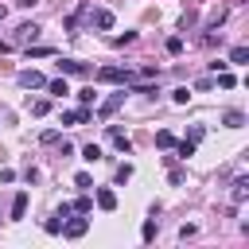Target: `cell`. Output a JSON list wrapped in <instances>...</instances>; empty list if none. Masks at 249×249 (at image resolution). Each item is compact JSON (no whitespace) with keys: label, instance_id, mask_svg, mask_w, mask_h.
<instances>
[{"label":"cell","instance_id":"6","mask_svg":"<svg viewBox=\"0 0 249 249\" xmlns=\"http://www.w3.org/2000/svg\"><path fill=\"white\" fill-rule=\"evenodd\" d=\"M16 39H19L23 47H31V43L39 39V23H19V27H16Z\"/></svg>","mask_w":249,"mask_h":249},{"label":"cell","instance_id":"5","mask_svg":"<svg viewBox=\"0 0 249 249\" xmlns=\"http://www.w3.org/2000/svg\"><path fill=\"white\" fill-rule=\"evenodd\" d=\"M86 230H89V218H70V222H62V233H66L70 241H74V237H82Z\"/></svg>","mask_w":249,"mask_h":249},{"label":"cell","instance_id":"17","mask_svg":"<svg viewBox=\"0 0 249 249\" xmlns=\"http://www.w3.org/2000/svg\"><path fill=\"white\" fill-rule=\"evenodd\" d=\"M156 144H160V148H175V132L160 128V132H156Z\"/></svg>","mask_w":249,"mask_h":249},{"label":"cell","instance_id":"10","mask_svg":"<svg viewBox=\"0 0 249 249\" xmlns=\"http://www.w3.org/2000/svg\"><path fill=\"white\" fill-rule=\"evenodd\" d=\"M109 140H113V144H117L121 152H132V140H128V136H124V132L117 128V124H109Z\"/></svg>","mask_w":249,"mask_h":249},{"label":"cell","instance_id":"25","mask_svg":"<svg viewBox=\"0 0 249 249\" xmlns=\"http://www.w3.org/2000/svg\"><path fill=\"white\" fill-rule=\"evenodd\" d=\"M128 179H132V167L121 163V167H117V183H128Z\"/></svg>","mask_w":249,"mask_h":249},{"label":"cell","instance_id":"2","mask_svg":"<svg viewBox=\"0 0 249 249\" xmlns=\"http://www.w3.org/2000/svg\"><path fill=\"white\" fill-rule=\"evenodd\" d=\"M121 105H124V89H117V93H109V97L101 101V109H97V117H105V121H109V117H113V113H117Z\"/></svg>","mask_w":249,"mask_h":249},{"label":"cell","instance_id":"22","mask_svg":"<svg viewBox=\"0 0 249 249\" xmlns=\"http://www.w3.org/2000/svg\"><path fill=\"white\" fill-rule=\"evenodd\" d=\"M43 230H47V233H62V218H58V214H54V218H47V222H43Z\"/></svg>","mask_w":249,"mask_h":249},{"label":"cell","instance_id":"29","mask_svg":"<svg viewBox=\"0 0 249 249\" xmlns=\"http://www.w3.org/2000/svg\"><path fill=\"white\" fill-rule=\"evenodd\" d=\"M16 4H19V8H35L39 0H16Z\"/></svg>","mask_w":249,"mask_h":249},{"label":"cell","instance_id":"23","mask_svg":"<svg viewBox=\"0 0 249 249\" xmlns=\"http://www.w3.org/2000/svg\"><path fill=\"white\" fill-rule=\"evenodd\" d=\"M179 51H183V39L171 35V39H167V54H179Z\"/></svg>","mask_w":249,"mask_h":249},{"label":"cell","instance_id":"27","mask_svg":"<svg viewBox=\"0 0 249 249\" xmlns=\"http://www.w3.org/2000/svg\"><path fill=\"white\" fill-rule=\"evenodd\" d=\"M195 19H198V16H195V12H183V19H179V27H183V31H187V27H195Z\"/></svg>","mask_w":249,"mask_h":249},{"label":"cell","instance_id":"9","mask_svg":"<svg viewBox=\"0 0 249 249\" xmlns=\"http://www.w3.org/2000/svg\"><path fill=\"white\" fill-rule=\"evenodd\" d=\"M89 19H93L101 31H109V27H113V12H109V8H97V12H89Z\"/></svg>","mask_w":249,"mask_h":249},{"label":"cell","instance_id":"3","mask_svg":"<svg viewBox=\"0 0 249 249\" xmlns=\"http://www.w3.org/2000/svg\"><path fill=\"white\" fill-rule=\"evenodd\" d=\"M93 121V113H89V105H78V109H70V113H62V124H89Z\"/></svg>","mask_w":249,"mask_h":249},{"label":"cell","instance_id":"12","mask_svg":"<svg viewBox=\"0 0 249 249\" xmlns=\"http://www.w3.org/2000/svg\"><path fill=\"white\" fill-rule=\"evenodd\" d=\"M97 206H101V210H117V195H113L109 187H101V191H97Z\"/></svg>","mask_w":249,"mask_h":249},{"label":"cell","instance_id":"26","mask_svg":"<svg viewBox=\"0 0 249 249\" xmlns=\"http://www.w3.org/2000/svg\"><path fill=\"white\" fill-rule=\"evenodd\" d=\"M140 237H144V241H152V237H156V222H152V218L144 222V230H140Z\"/></svg>","mask_w":249,"mask_h":249},{"label":"cell","instance_id":"8","mask_svg":"<svg viewBox=\"0 0 249 249\" xmlns=\"http://www.w3.org/2000/svg\"><path fill=\"white\" fill-rule=\"evenodd\" d=\"M58 70H62V74H78V78H82V74H89V66H86V62H78V58H62V62H58Z\"/></svg>","mask_w":249,"mask_h":249},{"label":"cell","instance_id":"7","mask_svg":"<svg viewBox=\"0 0 249 249\" xmlns=\"http://www.w3.org/2000/svg\"><path fill=\"white\" fill-rule=\"evenodd\" d=\"M230 198H233V206L249 198V175H237V179H233V195H230Z\"/></svg>","mask_w":249,"mask_h":249},{"label":"cell","instance_id":"21","mask_svg":"<svg viewBox=\"0 0 249 249\" xmlns=\"http://www.w3.org/2000/svg\"><path fill=\"white\" fill-rule=\"evenodd\" d=\"M74 187H82V191H89V187H93V179H89V171H78V175H74Z\"/></svg>","mask_w":249,"mask_h":249},{"label":"cell","instance_id":"20","mask_svg":"<svg viewBox=\"0 0 249 249\" xmlns=\"http://www.w3.org/2000/svg\"><path fill=\"white\" fill-rule=\"evenodd\" d=\"M175 152L187 160V156H195V140H175Z\"/></svg>","mask_w":249,"mask_h":249},{"label":"cell","instance_id":"28","mask_svg":"<svg viewBox=\"0 0 249 249\" xmlns=\"http://www.w3.org/2000/svg\"><path fill=\"white\" fill-rule=\"evenodd\" d=\"M31 113H35V117H43V113H51V101H35V105H31Z\"/></svg>","mask_w":249,"mask_h":249},{"label":"cell","instance_id":"24","mask_svg":"<svg viewBox=\"0 0 249 249\" xmlns=\"http://www.w3.org/2000/svg\"><path fill=\"white\" fill-rule=\"evenodd\" d=\"M171 97H175V101H179V105H187V101H191V89H187V86H179V89H175V93H171Z\"/></svg>","mask_w":249,"mask_h":249},{"label":"cell","instance_id":"15","mask_svg":"<svg viewBox=\"0 0 249 249\" xmlns=\"http://www.w3.org/2000/svg\"><path fill=\"white\" fill-rule=\"evenodd\" d=\"M70 210H74V214H89V210H93V198H89V195H82V198H74V202H70Z\"/></svg>","mask_w":249,"mask_h":249},{"label":"cell","instance_id":"1","mask_svg":"<svg viewBox=\"0 0 249 249\" xmlns=\"http://www.w3.org/2000/svg\"><path fill=\"white\" fill-rule=\"evenodd\" d=\"M97 82H113V86H132L136 74L132 70H121V66H101L97 70Z\"/></svg>","mask_w":249,"mask_h":249},{"label":"cell","instance_id":"13","mask_svg":"<svg viewBox=\"0 0 249 249\" xmlns=\"http://www.w3.org/2000/svg\"><path fill=\"white\" fill-rule=\"evenodd\" d=\"M245 62H249V47L241 43V47H233V51H230V66H245Z\"/></svg>","mask_w":249,"mask_h":249},{"label":"cell","instance_id":"4","mask_svg":"<svg viewBox=\"0 0 249 249\" xmlns=\"http://www.w3.org/2000/svg\"><path fill=\"white\" fill-rule=\"evenodd\" d=\"M19 86H23V89H47V78H43L39 70H23V74H19Z\"/></svg>","mask_w":249,"mask_h":249},{"label":"cell","instance_id":"14","mask_svg":"<svg viewBox=\"0 0 249 249\" xmlns=\"http://www.w3.org/2000/svg\"><path fill=\"white\" fill-rule=\"evenodd\" d=\"M23 214H27V191H19L12 198V218H23Z\"/></svg>","mask_w":249,"mask_h":249},{"label":"cell","instance_id":"11","mask_svg":"<svg viewBox=\"0 0 249 249\" xmlns=\"http://www.w3.org/2000/svg\"><path fill=\"white\" fill-rule=\"evenodd\" d=\"M222 124H226V128H241V124H245V113H241V109H226Z\"/></svg>","mask_w":249,"mask_h":249},{"label":"cell","instance_id":"19","mask_svg":"<svg viewBox=\"0 0 249 249\" xmlns=\"http://www.w3.org/2000/svg\"><path fill=\"white\" fill-rule=\"evenodd\" d=\"M47 89H51V93H58V97H62V93H70L66 78H54V82H47Z\"/></svg>","mask_w":249,"mask_h":249},{"label":"cell","instance_id":"18","mask_svg":"<svg viewBox=\"0 0 249 249\" xmlns=\"http://www.w3.org/2000/svg\"><path fill=\"white\" fill-rule=\"evenodd\" d=\"M82 160H86V163H97V160H101V148H97V144H86V148H82Z\"/></svg>","mask_w":249,"mask_h":249},{"label":"cell","instance_id":"16","mask_svg":"<svg viewBox=\"0 0 249 249\" xmlns=\"http://www.w3.org/2000/svg\"><path fill=\"white\" fill-rule=\"evenodd\" d=\"M214 82H218L222 89H233V86H237V78H233L230 70H218V78H214Z\"/></svg>","mask_w":249,"mask_h":249}]
</instances>
